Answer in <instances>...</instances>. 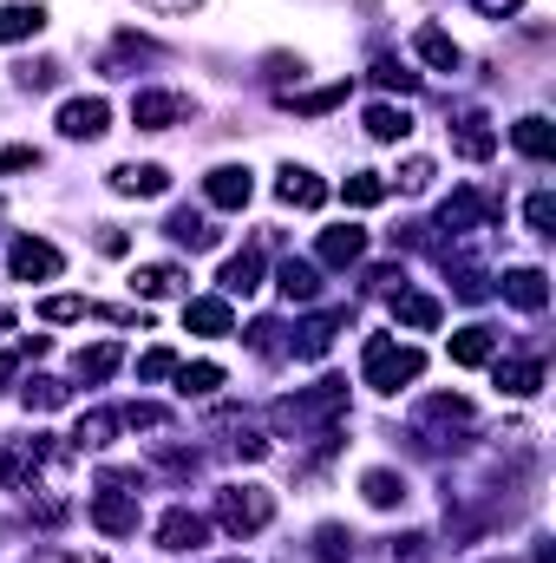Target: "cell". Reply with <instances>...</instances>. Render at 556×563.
Instances as JSON below:
<instances>
[{"instance_id":"cell-41","label":"cell","mask_w":556,"mask_h":563,"mask_svg":"<svg viewBox=\"0 0 556 563\" xmlns=\"http://www.w3.org/2000/svg\"><path fill=\"white\" fill-rule=\"evenodd\" d=\"M119 426H132V432H164V426H170V413H164V407H125V413H119Z\"/></svg>"},{"instance_id":"cell-37","label":"cell","mask_w":556,"mask_h":563,"mask_svg":"<svg viewBox=\"0 0 556 563\" xmlns=\"http://www.w3.org/2000/svg\"><path fill=\"white\" fill-rule=\"evenodd\" d=\"M86 314H92L86 295H46L40 301V321H86Z\"/></svg>"},{"instance_id":"cell-49","label":"cell","mask_w":556,"mask_h":563,"mask_svg":"<svg viewBox=\"0 0 556 563\" xmlns=\"http://www.w3.org/2000/svg\"><path fill=\"white\" fill-rule=\"evenodd\" d=\"M13 374H20V354H0V387H13Z\"/></svg>"},{"instance_id":"cell-1","label":"cell","mask_w":556,"mask_h":563,"mask_svg":"<svg viewBox=\"0 0 556 563\" xmlns=\"http://www.w3.org/2000/svg\"><path fill=\"white\" fill-rule=\"evenodd\" d=\"M360 374H367L374 394H400V387H413L419 374H425V354H419V347H400L393 334H367Z\"/></svg>"},{"instance_id":"cell-40","label":"cell","mask_w":556,"mask_h":563,"mask_svg":"<svg viewBox=\"0 0 556 563\" xmlns=\"http://www.w3.org/2000/svg\"><path fill=\"white\" fill-rule=\"evenodd\" d=\"M524 217H531V230H537V236H556V197H551V190H537V197L524 203Z\"/></svg>"},{"instance_id":"cell-26","label":"cell","mask_w":556,"mask_h":563,"mask_svg":"<svg viewBox=\"0 0 556 563\" xmlns=\"http://www.w3.org/2000/svg\"><path fill=\"white\" fill-rule=\"evenodd\" d=\"M216 387H223V367H216V361H190V367L177 361V394H184V400H210Z\"/></svg>"},{"instance_id":"cell-51","label":"cell","mask_w":556,"mask_h":563,"mask_svg":"<svg viewBox=\"0 0 556 563\" xmlns=\"http://www.w3.org/2000/svg\"><path fill=\"white\" fill-rule=\"evenodd\" d=\"M485 563H511V558H485Z\"/></svg>"},{"instance_id":"cell-52","label":"cell","mask_w":556,"mask_h":563,"mask_svg":"<svg viewBox=\"0 0 556 563\" xmlns=\"http://www.w3.org/2000/svg\"><path fill=\"white\" fill-rule=\"evenodd\" d=\"M243 563H249V558H243Z\"/></svg>"},{"instance_id":"cell-44","label":"cell","mask_w":556,"mask_h":563,"mask_svg":"<svg viewBox=\"0 0 556 563\" xmlns=\"http://www.w3.org/2000/svg\"><path fill=\"white\" fill-rule=\"evenodd\" d=\"M26 164H40L33 144H7V151H0V170H26Z\"/></svg>"},{"instance_id":"cell-39","label":"cell","mask_w":556,"mask_h":563,"mask_svg":"<svg viewBox=\"0 0 556 563\" xmlns=\"http://www.w3.org/2000/svg\"><path fill=\"white\" fill-rule=\"evenodd\" d=\"M432 177H438V170H432V157H407V164H400V190H407V197L432 190Z\"/></svg>"},{"instance_id":"cell-36","label":"cell","mask_w":556,"mask_h":563,"mask_svg":"<svg viewBox=\"0 0 556 563\" xmlns=\"http://www.w3.org/2000/svg\"><path fill=\"white\" fill-rule=\"evenodd\" d=\"M314 558L321 563H347L354 558V538H347L341 525H321V531H314Z\"/></svg>"},{"instance_id":"cell-25","label":"cell","mask_w":556,"mask_h":563,"mask_svg":"<svg viewBox=\"0 0 556 563\" xmlns=\"http://www.w3.org/2000/svg\"><path fill=\"white\" fill-rule=\"evenodd\" d=\"M216 282H223V295H256V288H263V250H243V256H230Z\"/></svg>"},{"instance_id":"cell-42","label":"cell","mask_w":556,"mask_h":563,"mask_svg":"<svg viewBox=\"0 0 556 563\" xmlns=\"http://www.w3.org/2000/svg\"><path fill=\"white\" fill-rule=\"evenodd\" d=\"M374 79H380V86H393V92H413V86H419V73H407L400 59H374Z\"/></svg>"},{"instance_id":"cell-13","label":"cell","mask_w":556,"mask_h":563,"mask_svg":"<svg viewBox=\"0 0 556 563\" xmlns=\"http://www.w3.org/2000/svg\"><path fill=\"white\" fill-rule=\"evenodd\" d=\"M276 197L288 203V210H321V203H327V184H321L314 170L288 164V170H281V184H276Z\"/></svg>"},{"instance_id":"cell-46","label":"cell","mask_w":556,"mask_h":563,"mask_svg":"<svg viewBox=\"0 0 556 563\" xmlns=\"http://www.w3.org/2000/svg\"><path fill=\"white\" fill-rule=\"evenodd\" d=\"M478 13L485 20H511V13H524V0H478Z\"/></svg>"},{"instance_id":"cell-34","label":"cell","mask_w":556,"mask_h":563,"mask_svg":"<svg viewBox=\"0 0 556 563\" xmlns=\"http://www.w3.org/2000/svg\"><path fill=\"white\" fill-rule=\"evenodd\" d=\"M112 432H119V413H86V420L73 426V452H99Z\"/></svg>"},{"instance_id":"cell-9","label":"cell","mask_w":556,"mask_h":563,"mask_svg":"<svg viewBox=\"0 0 556 563\" xmlns=\"http://www.w3.org/2000/svg\"><path fill=\"white\" fill-rule=\"evenodd\" d=\"M203 538H210V525H203L197 511H184V505L157 518V551H170V558H184V551H197Z\"/></svg>"},{"instance_id":"cell-24","label":"cell","mask_w":556,"mask_h":563,"mask_svg":"<svg viewBox=\"0 0 556 563\" xmlns=\"http://www.w3.org/2000/svg\"><path fill=\"white\" fill-rule=\"evenodd\" d=\"M393 321L413 328V334H432V328H438V301H432V295H413V288H400V295H393Z\"/></svg>"},{"instance_id":"cell-6","label":"cell","mask_w":556,"mask_h":563,"mask_svg":"<svg viewBox=\"0 0 556 563\" xmlns=\"http://www.w3.org/2000/svg\"><path fill=\"white\" fill-rule=\"evenodd\" d=\"M203 197H210L216 210H243V203L256 197V177H249V164H216V170L203 177Z\"/></svg>"},{"instance_id":"cell-7","label":"cell","mask_w":556,"mask_h":563,"mask_svg":"<svg viewBox=\"0 0 556 563\" xmlns=\"http://www.w3.org/2000/svg\"><path fill=\"white\" fill-rule=\"evenodd\" d=\"M177 119H190V99L184 92H138L132 99V125L138 132H170Z\"/></svg>"},{"instance_id":"cell-10","label":"cell","mask_w":556,"mask_h":563,"mask_svg":"<svg viewBox=\"0 0 556 563\" xmlns=\"http://www.w3.org/2000/svg\"><path fill=\"white\" fill-rule=\"evenodd\" d=\"M184 328H190V334H236V308H230V295L184 301Z\"/></svg>"},{"instance_id":"cell-31","label":"cell","mask_w":556,"mask_h":563,"mask_svg":"<svg viewBox=\"0 0 556 563\" xmlns=\"http://www.w3.org/2000/svg\"><path fill=\"white\" fill-rule=\"evenodd\" d=\"M360 492H367V505H374V511H393V505L407 498V478H400V472H387V465H374V472L360 478Z\"/></svg>"},{"instance_id":"cell-15","label":"cell","mask_w":556,"mask_h":563,"mask_svg":"<svg viewBox=\"0 0 556 563\" xmlns=\"http://www.w3.org/2000/svg\"><path fill=\"white\" fill-rule=\"evenodd\" d=\"M112 190L119 197H164L170 190V170L164 164H119L112 170Z\"/></svg>"},{"instance_id":"cell-20","label":"cell","mask_w":556,"mask_h":563,"mask_svg":"<svg viewBox=\"0 0 556 563\" xmlns=\"http://www.w3.org/2000/svg\"><path fill=\"white\" fill-rule=\"evenodd\" d=\"M452 151H458L465 164H485V157L498 151V132H491V125L471 112V119H458V132H452Z\"/></svg>"},{"instance_id":"cell-5","label":"cell","mask_w":556,"mask_h":563,"mask_svg":"<svg viewBox=\"0 0 556 563\" xmlns=\"http://www.w3.org/2000/svg\"><path fill=\"white\" fill-rule=\"evenodd\" d=\"M92 525H99L105 538H132V531H138V492L105 485V492L92 498Z\"/></svg>"},{"instance_id":"cell-22","label":"cell","mask_w":556,"mask_h":563,"mask_svg":"<svg viewBox=\"0 0 556 563\" xmlns=\"http://www.w3.org/2000/svg\"><path fill=\"white\" fill-rule=\"evenodd\" d=\"M334 106H347V79L314 86V92H288V112H294V119H327Z\"/></svg>"},{"instance_id":"cell-16","label":"cell","mask_w":556,"mask_h":563,"mask_svg":"<svg viewBox=\"0 0 556 563\" xmlns=\"http://www.w3.org/2000/svg\"><path fill=\"white\" fill-rule=\"evenodd\" d=\"M360 256H367V230H354V223L321 230V263H327V269H354Z\"/></svg>"},{"instance_id":"cell-30","label":"cell","mask_w":556,"mask_h":563,"mask_svg":"<svg viewBox=\"0 0 556 563\" xmlns=\"http://www.w3.org/2000/svg\"><path fill=\"white\" fill-rule=\"evenodd\" d=\"M177 288H184V269H170V263H144V269H132V295H144V301L177 295Z\"/></svg>"},{"instance_id":"cell-18","label":"cell","mask_w":556,"mask_h":563,"mask_svg":"<svg viewBox=\"0 0 556 563\" xmlns=\"http://www.w3.org/2000/svg\"><path fill=\"white\" fill-rule=\"evenodd\" d=\"M485 217H491V203H485L478 190H458V197H452V203L438 210V230H452V236H465V230H478Z\"/></svg>"},{"instance_id":"cell-21","label":"cell","mask_w":556,"mask_h":563,"mask_svg":"<svg viewBox=\"0 0 556 563\" xmlns=\"http://www.w3.org/2000/svg\"><path fill=\"white\" fill-rule=\"evenodd\" d=\"M511 144H518L524 157H537V164H544V157H556V125L531 112V119H518V125H511Z\"/></svg>"},{"instance_id":"cell-14","label":"cell","mask_w":556,"mask_h":563,"mask_svg":"<svg viewBox=\"0 0 556 563\" xmlns=\"http://www.w3.org/2000/svg\"><path fill=\"white\" fill-rule=\"evenodd\" d=\"M413 53L432 66V73H458L465 66V53H458V40L445 33V26H419L413 33Z\"/></svg>"},{"instance_id":"cell-47","label":"cell","mask_w":556,"mask_h":563,"mask_svg":"<svg viewBox=\"0 0 556 563\" xmlns=\"http://www.w3.org/2000/svg\"><path fill=\"white\" fill-rule=\"evenodd\" d=\"M26 563H99V558H73V551H33Z\"/></svg>"},{"instance_id":"cell-38","label":"cell","mask_w":556,"mask_h":563,"mask_svg":"<svg viewBox=\"0 0 556 563\" xmlns=\"http://www.w3.org/2000/svg\"><path fill=\"white\" fill-rule=\"evenodd\" d=\"M66 394H73V387H59V380H46V374H40V380H26V407H40V413L66 407Z\"/></svg>"},{"instance_id":"cell-48","label":"cell","mask_w":556,"mask_h":563,"mask_svg":"<svg viewBox=\"0 0 556 563\" xmlns=\"http://www.w3.org/2000/svg\"><path fill=\"white\" fill-rule=\"evenodd\" d=\"M144 7H157V13H190V7H203V0H144Z\"/></svg>"},{"instance_id":"cell-2","label":"cell","mask_w":556,"mask_h":563,"mask_svg":"<svg viewBox=\"0 0 556 563\" xmlns=\"http://www.w3.org/2000/svg\"><path fill=\"white\" fill-rule=\"evenodd\" d=\"M269 518H276V498H269L263 485H230V492H216V525H223L230 538H256V531H269Z\"/></svg>"},{"instance_id":"cell-32","label":"cell","mask_w":556,"mask_h":563,"mask_svg":"<svg viewBox=\"0 0 556 563\" xmlns=\"http://www.w3.org/2000/svg\"><path fill=\"white\" fill-rule=\"evenodd\" d=\"M46 26V7H0V46H20Z\"/></svg>"},{"instance_id":"cell-11","label":"cell","mask_w":556,"mask_h":563,"mask_svg":"<svg viewBox=\"0 0 556 563\" xmlns=\"http://www.w3.org/2000/svg\"><path fill=\"white\" fill-rule=\"evenodd\" d=\"M341 328H347V308H327V314L301 321V328H294V334H301V341H294V354H301V361H321V354L334 347V334H341Z\"/></svg>"},{"instance_id":"cell-45","label":"cell","mask_w":556,"mask_h":563,"mask_svg":"<svg viewBox=\"0 0 556 563\" xmlns=\"http://www.w3.org/2000/svg\"><path fill=\"white\" fill-rule=\"evenodd\" d=\"M230 445H236V459H263V452H269L263 432H243V439H230Z\"/></svg>"},{"instance_id":"cell-19","label":"cell","mask_w":556,"mask_h":563,"mask_svg":"<svg viewBox=\"0 0 556 563\" xmlns=\"http://www.w3.org/2000/svg\"><path fill=\"white\" fill-rule=\"evenodd\" d=\"M46 452H53V445H46L40 432H33V439H20V445H13V452L0 459V492H13V485H20L26 472H40V459H46Z\"/></svg>"},{"instance_id":"cell-43","label":"cell","mask_w":556,"mask_h":563,"mask_svg":"<svg viewBox=\"0 0 556 563\" xmlns=\"http://www.w3.org/2000/svg\"><path fill=\"white\" fill-rule=\"evenodd\" d=\"M170 374H177V354L170 347H151L138 361V380H170Z\"/></svg>"},{"instance_id":"cell-4","label":"cell","mask_w":556,"mask_h":563,"mask_svg":"<svg viewBox=\"0 0 556 563\" xmlns=\"http://www.w3.org/2000/svg\"><path fill=\"white\" fill-rule=\"evenodd\" d=\"M7 269H13V282H53L66 269V256H59L46 236H20V243L7 250Z\"/></svg>"},{"instance_id":"cell-23","label":"cell","mask_w":556,"mask_h":563,"mask_svg":"<svg viewBox=\"0 0 556 563\" xmlns=\"http://www.w3.org/2000/svg\"><path fill=\"white\" fill-rule=\"evenodd\" d=\"M491 354H498L491 328H458L452 334V367H491Z\"/></svg>"},{"instance_id":"cell-3","label":"cell","mask_w":556,"mask_h":563,"mask_svg":"<svg viewBox=\"0 0 556 563\" xmlns=\"http://www.w3.org/2000/svg\"><path fill=\"white\" fill-rule=\"evenodd\" d=\"M347 413V380H321L301 400H276V426L281 432H308V426H334Z\"/></svg>"},{"instance_id":"cell-35","label":"cell","mask_w":556,"mask_h":563,"mask_svg":"<svg viewBox=\"0 0 556 563\" xmlns=\"http://www.w3.org/2000/svg\"><path fill=\"white\" fill-rule=\"evenodd\" d=\"M380 197H387V177H380V170H354V177H347V203H354V210H374Z\"/></svg>"},{"instance_id":"cell-33","label":"cell","mask_w":556,"mask_h":563,"mask_svg":"<svg viewBox=\"0 0 556 563\" xmlns=\"http://www.w3.org/2000/svg\"><path fill=\"white\" fill-rule=\"evenodd\" d=\"M164 230H170V243H184V250H210V243H216V230H210L197 210H177Z\"/></svg>"},{"instance_id":"cell-29","label":"cell","mask_w":556,"mask_h":563,"mask_svg":"<svg viewBox=\"0 0 556 563\" xmlns=\"http://www.w3.org/2000/svg\"><path fill=\"white\" fill-rule=\"evenodd\" d=\"M407 132H413V112H407V106H367V139L400 144Z\"/></svg>"},{"instance_id":"cell-8","label":"cell","mask_w":556,"mask_h":563,"mask_svg":"<svg viewBox=\"0 0 556 563\" xmlns=\"http://www.w3.org/2000/svg\"><path fill=\"white\" fill-rule=\"evenodd\" d=\"M105 125H112V106H105L99 92H86V99H66V106H59V132H66V139H99Z\"/></svg>"},{"instance_id":"cell-17","label":"cell","mask_w":556,"mask_h":563,"mask_svg":"<svg viewBox=\"0 0 556 563\" xmlns=\"http://www.w3.org/2000/svg\"><path fill=\"white\" fill-rule=\"evenodd\" d=\"M119 367H125V347H119V341H92V347H79V361H73V374H79L86 387L112 380Z\"/></svg>"},{"instance_id":"cell-27","label":"cell","mask_w":556,"mask_h":563,"mask_svg":"<svg viewBox=\"0 0 556 563\" xmlns=\"http://www.w3.org/2000/svg\"><path fill=\"white\" fill-rule=\"evenodd\" d=\"M498 387H504L511 400H531V394L544 387V361H498Z\"/></svg>"},{"instance_id":"cell-50","label":"cell","mask_w":556,"mask_h":563,"mask_svg":"<svg viewBox=\"0 0 556 563\" xmlns=\"http://www.w3.org/2000/svg\"><path fill=\"white\" fill-rule=\"evenodd\" d=\"M0 328H13V308H0Z\"/></svg>"},{"instance_id":"cell-28","label":"cell","mask_w":556,"mask_h":563,"mask_svg":"<svg viewBox=\"0 0 556 563\" xmlns=\"http://www.w3.org/2000/svg\"><path fill=\"white\" fill-rule=\"evenodd\" d=\"M276 288L288 295V301H314V295H321V269H314V263H301V256H288V263H281V276H276Z\"/></svg>"},{"instance_id":"cell-12","label":"cell","mask_w":556,"mask_h":563,"mask_svg":"<svg viewBox=\"0 0 556 563\" xmlns=\"http://www.w3.org/2000/svg\"><path fill=\"white\" fill-rule=\"evenodd\" d=\"M504 301H518L524 314H544L551 308V276L544 269H504Z\"/></svg>"}]
</instances>
